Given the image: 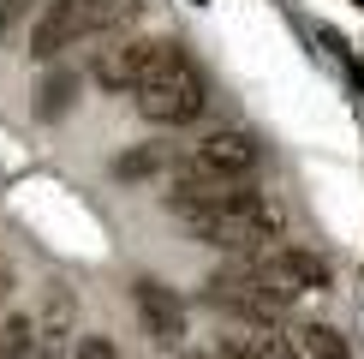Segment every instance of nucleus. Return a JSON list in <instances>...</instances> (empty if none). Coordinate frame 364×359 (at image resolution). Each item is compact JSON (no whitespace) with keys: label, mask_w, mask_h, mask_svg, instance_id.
Masks as SVG:
<instances>
[{"label":"nucleus","mask_w":364,"mask_h":359,"mask_svg":"<svg viewBox=\"0 0 364 359\" xmlns=\"http://www.w3.org/2000/svg\"><path fill=\"white\" fill-rule=\"evenodd\" d=\"M132 102H138V114L149 126H191V120L209 108V78L197 72V60L179 48V42H168L161 60L144 72V84L132 90Z\"/></svg>","instance_id":"f03ea898"},{"label":"nucleus","mask_w":364,"mask_h":359,"mask_svg":"<svg viewBox=\"0 0 364 359\" xmlns=\"http://www.w3.org/2000/svg\"><path fill=\"white\" fill-rule=\"evenodd\" d=\"M36 359H72V293L54 288L48 311L36 318Z\"/></svg>","instance_id":"6e6552de"},{"label":"nucleus","mask_w":364,"mask_h":359,"mask_svg":"<svg viewBox=\"0 0 364 359\" xmlns=\"http://www.w3.org/2000/svg\"><path fill=\"white\" fill-rule=\"evenodd\" d=\"M138 12H144V0H96V30H126V24H138Z\"/></svg>","instance_id":"ddd939ff"},{"label":"nucleus","mask_w":364,"mask_h":359,"mask_svg":"<svg viewBox=\"0 0 364 359\" xmlns=\"http://www.w3.org/2000/svg\"><path fill=\"white\" fill-rule=\"evenodd\" d=\"M203 288H209V306H215V311H233V318H245V323H275L281 311L293 306L257 258H239V264L215 269Z\"/></svg>","instance_id":"7ed1b4c3"},{"label":"nucleus","mask_w":364,"mask_h":359,"mask_svg":"<svg viewBox=\"0 0 364 359\" xmlns=\"http://www.w3.org/2000/svg\"><path fill=\"white\" fill-rule=\"evenodd\" d=\"M36 96H42V102H36V114H42V120H60V114L72 108V96H78V72H54V78L42 84Z\"/></svg>","instance_id":"9b49d317"},{"label":"nucleus","mask_w":364,"mask_h":359,"mask_svg":"<svg viewBox=\"0 0 364 359\" xmlns=\"http://www.w3.org/2000/svg\"><path fill=\"white\" fill-rule=\"evenodd\" d=\"M24 12H30V0H0V36H6L12 19H24Z\"/></svg>","instance_id":"2eb2a0df"},{"label":"nucleus","mask_w":364,"mask_h":359,"mask_svg":"<svg viewBox=\"0 0 364 359\" xmlns=\"http://www.w3.org/2000/svg\"><path fill=\"white\" fill-rule=\"evenodd\" d=\"M287 353L293 359H346V341L328 323H293L287 329Z\"/></svg>","instance_id":"1a4fd4ad"},{"label":"nucleus","mask_w":364,"mask_h":359,"mask_svg":"<svg viewBox=\"0 0 364 359\" xmlns=\"http://www.w3.org/2000/svg\"><path fill=\"white\" fill-rule=\"evenodd\" d=\"M84 36H96V0H48L36 30H30V54L54 60V54H66L72 42H84Z\"/></svg>","instance_id":"39448f33"},{"label":"nucleus","mask_w":364,"mask_h":359,"mask_svg":"<svg viewBox=\"0 0 364 359\" xmlns=\"http://www.w3.org/2000/svg\"><path fill=\"white\" fill-rule=\"evenodd\" d=\"M353 6H364V0H353Z\"/></svg>","instance_id":"dca6fc26"},{"label":"nucleus","mask_w":364,"mask_h":359,"mask_svg":"<svg viewBox=\"0 0 364 359\" xmlns=\"http://www.w3.org/2000/svg\"><path fill=\"white\" fill-rule=\"evenodd\" d=\"M227 348L239 359H293L287 353V335H269V329H251V335H227Z\"/></svg>","instance_id":"f8f14e48"},{"label":"nucleus","mask_w":364,"mask_h":359,"mask_svg":"<svg viewBox=\"0 0 364 359\" xmlns=\"http://www.w3.org/2000/svg\"><path fill=\"white\" fill-rule=\"evenodd\" d=\"M132 311H138L149 341H161V348H179V341H186V299H179L168 281L138 276L132 281Z\"/></svg>","instance_id":"423d86ee"},{"label":"nucleus","mask_w":364,"mask_h":359,"mask_svg":"<svg viewBox=\"0 0 364 359\" xmlns=\"http://www.w3.org/2000/svg\"><path fill=\"white\" fill-rule=\"evenodd\" d=\"M161 162H168L161 150H132V156H119V162H114V174H126V180H144V174H156Z\"/></svg>","instance_id":"4468645a"},{"label":"nucleus","mask_w":364,"mask_h":359,"mask_svg":"<svg viewBox=\"0 0 364 359\" xmlns=\"http://www.w3.org/2000/svg\"><path fill=\"white\" fill-rule=\"evenodd\" d=\"M168 48V36H114L108 48H96V66H90V78L102 90H138L144 72L161 60Z\"/></svg>","instance_id":"20e7f679"},{"label":"nucleus","mask_w":364,"mask_h":359,"mask_svg":"<svg viewBox=\"0 0 364 359\" xmlns=\"http://www.w3.org/2000/svg\"><path fill=\"white\" fill-rule=\"evenodd\" d=\"M0 359H36V318L30 311L0 318Z\"/></svg>","instance_id":"9d476101"},{"label":"nucleus","mask_w":364,"mask_h":359,"mask_svg":"<svg viewBox=\"0 0 364 359\" xmlns=\"http://www.w3.org/2000/svg\"><path fill=\"white\" fill-rule=\"evenodd\" d=\"M179 216H186V228L203 246L245 251V258L269 251V239L281 234V204L269 192H257V186H233V192H221V198H209L197 209H179Z\"/></svg>","instance_id":"f257e3e1"},{"label":"nucleus","mask_w":364,"mask_h":359,"mask_svg":"<svg viewBox=\"0 0 364 359\" xmlns=\"http://www.w3.org/2000/svg\"><path fill=\"white\" fill-rule=\"evenodd\" d=\"M257 264L275 276V288L287 299H299V293H328V281H335V269H328L323 251H311V246H269V251H257Z\"/></svg>","instance_id":"0eeeda50"}]
</instances>
